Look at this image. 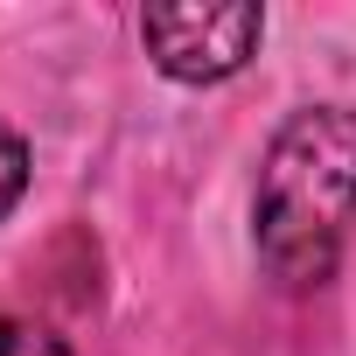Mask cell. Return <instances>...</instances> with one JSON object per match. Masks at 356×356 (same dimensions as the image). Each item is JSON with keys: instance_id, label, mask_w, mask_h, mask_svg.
I'll list each match as a JSON object with an SVG mask.
<instances>
[{"instance_id": "2", "label": "cell", "mask_w": 356, "mask_h": 356, "mask_svg": "<svg viewBox=\"0 0 356 356\" xmlns=\"http://www.w3.org/2000/svg\"><path fill=\"white\" fill-rule=\"evenodd\" d=\"M266 35V15L252 8V0H238V8H147L140 15V42L154 56L161 77L175 84H224L252 63Z\"/></svg>"}, {"instance_id": "3", "label": "cell", "mask_w": 356, "mask_h": 356, "mask_svg": "<svg viewBox=\"0 0 356 356\" xmlns=\"http://www.w3.org/2000/svg\"><path fill=\"white\" fill-rule=\"evenodd\" d=\"M0 356H70V342L42 321H22V314H0Z\"/></svg>"}, {"instance_id": "1", "label": "cell", "mask_w": 356, "mask_h": 356, "mask_svg": "<svg viewBox=\"0 0 356 356\" xmlns=\"http://www.w3.org/2000/svg\"><path fill=\"white\" fill-rule=\"evenodd\" d=\"M356 224V105L293 112L259 161L252 245L280 286H321Z\"/></svg>"}, {"instance_id": "4", "label": "cell", "mask_w": 356, "mask_h": 356, "mask_svg": "<svg viewBox=\"0 0 356 356\" xmlns=\"http://www.w3.org/2000/svg\"><path fill=\"white\" fill-rule=\"evenodd\" d=\"M22 189H29V147H22V133L0 126V217L22 203Z\"/></svg>"}]
</instances>
